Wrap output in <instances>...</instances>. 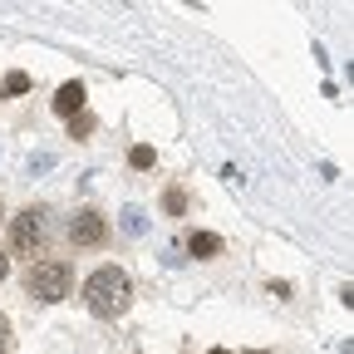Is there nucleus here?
Instances as JSON below:
<instances>
[{
	"instance_id": "1",
	"label": "nucleus",
	"mask_w": 354,
	"mask_h": 354,
	"mask_svg": "<svg viewBox=\"0 0 354 354\" xmlns=\"http://www.w3.org/2000/svg\"><path fill=\"white\" fill-rule=\"evenodd\" d=\"M84 305H88V315H99V320H118L133 305V281L118 266H99V271L84 281Z\"/></svg>"
},
{
	"instance_id": "2",
	"label": "nucleus",
	"mask_w": 354,
	"mask_h": 354,
	"mask_svg": "<svg viewBox=\"0 0 354 354\" xmlns=\"http://www.w3.org/2000/svg\"><path fill=\"white\" fill-rule=\"evenodd\" d=\"M25 290H30L35 300H44V305L64 300V295L74 290V266H69V261H59V256L35 261L30 271H25Z\"/></svg>"
},
{
	"instance_id": "3",
	"label": "nucleus",
	"mask_w": 354,
	"mask_h": 354,
	"mask_svg": "<svg viewBox=\"0 0 354 354\" xmlns=\"http://www.w3.org/2000/svg\"><path fill=\"white\" fill-rule=\"evenodd\" d=\"M69 241H74V246H104V241H109V216L94 212V207L69 212Z\"/></svg>"
},
{
	"instance_id": "4",
	"label": "nucleus",
	"mask_w": 354,
	"mask_h": 354,
	"mask_svg": "<svg viewBox=\"0 0 354 354\" xmlns=\"http://www.w3.org/2000/svg\"><path fill=\"white\" fill-rule=\"evenodd\" d=\"M44 241V212L39 207H25L20 216H10V246L15 251H35Z\"/></svg>"
},
{
	"instance_id": "5",
	"label": "nucleus",
	"mask_w": 354,
	"mask_h": 354,
	"mask_svg": "<svg viewBox=\"0 0 354 354\" xmlns=\"http://www.w3.org/2000/svg\"><path fill=\"white\" fill-rule=\"evenodd\" d=\"M84 99H88L84 79H69V84L55 88V113H59V118H74V113H84Z\"/></svg>"
},
{
	"instance_id": "6",
	"label": "nucleus",
	"mask_w": 354,
	"mask_h": 354,
	"mask_svg": "<svg viewBox=\"0 0 354 354\" xmlns=\"http://www.w3.org/2000/svg\"><path fill=\"white\" fill-rule=\"evenodd\" d=\"M227 251V241H221L216 232H192L187 236V256H197V261H212V256H221Z\"/></svg>"
},
{
	"instance_id": "7",
	"label": "nucleus",
	"mask_w": 354,
	"mask_h": 354,
	"mask_svg": "<svg viewBox=\"0 0 354 354\" xmlns=\"http://www.w3.org/2000/svg\"><path fill=\"white\" fill-rule=\"evenodd\" d=\"M0 94H6V99H20V94H30V74H25V69H10L6 79H0Z\"/></svg>"
},
{
	"instance_id": "8",
	"label": "nucleus",
	"mask_w": 354,
	"mask_h": 354,
	"mask_svg": "<svg viewBox=\"0 0 354 354\" xmlns=\"http://www.w3.org/2000/svg\"><path fill=\"white\" fill-rule=\"evenodd\" d=\"M118 227H123L128 236H143V232H148V212H143V207H123V221H118Z\"/></svg>"
},
{
	"instance_id": "9",
	"label": "nucleus",
	"mask_w": 354,
	"mask_h": 354,
	"mask_svg": "<svg viewBox=\"0 0 354 354\" xmlns=\"http://www.w3.org/2000/svg\"><path fill=\"white\" fill-rule=\"evenodd\" d=\"M55 162H59V158H55L50 148H39V153H30V158H25V177H44Z\"/></svg>"
},
{
	"instance_id": "10",
	"label": "nucleus",
	"mask_w": 354,
	"mask_h": 354,
	"mask_svg": "<svg viewBox=\"0 0 354 354\" xmlns=\"http://www.w3.org/2000/svg\"><path fill=\"white\" fill-rule=\"evenodd\" d=\"M162 212H167V216H187V192H183V187H167V192H162Z\"/></svg>"
},
{
	"instance_id": "11",
	"label": "nucleus",
	"mask_w": 354,
	"mask_h": 354,
	"mask_svg": "<svg viewBox=\"0 0 354 354\" xmlns=\"http://www.w3.org/2000/svg\"><path fill=\"white\" fill-rule=\"evenodd\" d=\"M153 162H158V153H153L148 143H133V148H128V167H138V172H148Z\"/></svg>"
},
{
	"instance_id": "12",
	"label": "nucleus",
	"mask_w": 354,
	"mask_h": 354,
	"mask_svg": "<svg viewBox=\"0 0 354 354\" xmlns=\"http://www.w3.org/2000/svg\"><path fill=\"white\" fill-rule=\"evenodd\" d=\"M94 128H99V118H94V113H74V118H69V138H88Z\"/></svg>"
},
{
	"instance_id": "13",
	"label": "nucleus",
	"mask_w": 354,
	"mask_h": 354,
	"mask_svg": "<svg viewBox=\"0 0 354 354\" xmlns=\"http://www.w3.org/2000/svg\"><path fill=\"white\" fill-rule=\"evenodd\" d=\"M6 344H10V325L0 320V354H6Z\"/></svg>"
},
{
	"instance_id": "14",
	"label": "nucleus",
	"mask_w": 354,
	"mask_h": 354,
	"mask_svg": "<svg viewBox=\"0 0 354 354\" xmlns=\"http://www.w3.org/2000/svg\"><path fill=\"white\" fill-rule=\"evenodd\" d=\"M6 276H10V256H6V251H0V281H6Z\"/></svg>"
},
{
	"instance_id": "15",
	"label": "nucleus",
	"mask_w": 354,
	"mask_h": 354,
	"mask_svg": "<svg viewBox=\"0 0 354 354\" xmlns=\"http://www.w3.org/2000/svg\"><path fill=\"white\" fill-rule=\"evenodd\" d=\"M207 354H232V349H221V344H216V349H207Z\"/></svg>"
},
{
	"instance_id": "16",
	"label": "nucleus",
	"mask_w": 354,
	"mask_h": 354,
	"mask_svg": "<svg viewBox=\"0 0 354 354\" xmlns=\"http://www.w3.org/2000/svg\"><path fill=\"white\" fill-rule=\"evenodd\" d=\"M0 221H6V197H0Z\"/></svg>"
},
{
	"instance_id": "17",
	"label": "nucleus",
	"mask_w": 354,
	"mask_h": 354,
	"mask_svg": "<svg viewBox=\"0 0 354 354\" xmlns=\"http://www.w3.org/2000/svg\"><path fill=\"white\" fill-rule=\"evenodd\" d=\"M246 354H266V349H246Z\"/></svg>"
}]
</instances>
